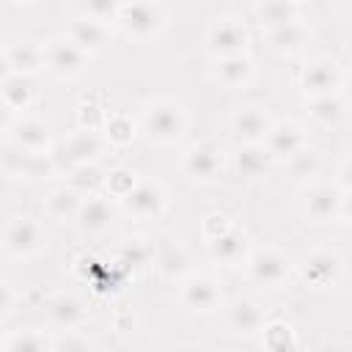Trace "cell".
<instances>
[{
    "label": "cell",
    "mask_w": 352,
    "mask_h": 352,
    "mask_svg": "<svg viewBox=\"0 0 352 352\" xmlns=\"http://www.w3.org/2000/svg\"><path fill=\"white\" fill-rule=\"evenodd\" d=\"M187 126H190V113L182 102H176L170 96H157L143 104L140 129L148 143L173 146L187 135Z\"/></svg>",
    "instance_id": "1"
},
{
    "label": "cell",
    "mask_w": 352,
    "mask_h": 352,
    "mask_svg": "<svg viewBox=\"0 0 352 352\" xmlns=\"http://www.w3.org/2000/svg\"><path fill=\"white\" fill-rule=\"evenodd\" d=\"M165 25H168V16L162 6L154 0H126L116 19V28L132 41L157 38L165 30Z\"/></svg>",
    "instance_id": "2"
},
{
    "label": "cell",
    "mask_w": 352,
    "mask_h": 352,
    "mask_svg": "<svg viewBox=\"0 0 352 352\" xmlns=\"http://www.w3.org/2000/svg\"><path fill=\"white\" fill-rule=\"evenodd\" d=\"M47 248V234L30 214H14L3 226V250L11 258H36Z\"/></svg>",
    "instance_id": "3"
},
{
    "label": "cell",
    "mask_w": 352,
    "mask_h": 352,
    "mask_svg": "<svg viewBox=\"0 0 352 352\" xmlns=\"http://www.w3.org/2000/svg\"><path fill=\"white\" fill-rule=\"evenodd\" d=\"M204 47L212 58H226V55H242L250 47V30L242 19L223 14L214 16L204 33Z\"/></svg>",
    "instance_id": "4"
},
{
    "label": "cell",
    "mask_w": 352,
    "mask_h": 352,
    "mask_svg": "<svg viewBox=\"0 0 352 352\" xmlns=\"http://www.w3.org/2000/svg\"><path fill=\"white\" fill-rule=\"evenodd\" d=\"M41 47H44V69L52 77H58V80H74V77H80L85 72V66H88V58H91L66 33L41 41Z\"/></svg>",
    "instance_id": "5"
},
{
    "label": "cell",
    "mask_w": 352,
    "mask_h": 352,
    "mask_svg": "<svg viewBox=\"0 0 352 352\" xmlns=\"http://www.w3.org/2000/svg\"><path fill=\"white\" fill-rule=\"evenodd\" d=\"M297 272L311 289H330L344 278V258L336 248H316L300 258Z\"/></svg>",
    "instance_id": "6"
},
{
    "label": "cell",
    "mask_w": 352,
    "mask_h": 352,
    "mask_svg": "<svg viewBox=\"0 0 352 352\" xmlns=\"http://www.w3.org/2000/svg\"><path fill=\"white\" fill-rule=\"evenodd\" d=\"M176 297L192 314H214L223 305V289H220V283L212 275H204V272L184 275L179 280Z\"/></svg>",
    "instance_id": "7"
},
{
    "label": "cell",
    "mask_w": 352,
    "mask_h": 352,
    "mask_svg": "<svg viewBox=\"0 0 352 352\" xmlns=\"http://www.w3.org/2000/svg\"><path fill=\"white\" fill-rule=\"evenodd\" d=\"M245 267H248V278L256 286L278 289L280 283H286V278L292 272V258L275 248H261V250H250Z\"/></svg>",
    "instance_id": "8"
},
{
    "label": "cell",
    "mask_w": 352,
    "mask_h": 352,
    "mask_svg": "<svg viewBox=\"0 0 352 352\" xmlns=\"http://www.w3.org/2000/svg\"><path fill=\"white\" fill-rule=\"evenodd\" d=\"M223 170V148L217 143H195L182 157V173L195 184H209Z\"/></svg>",
    "instance_id": "9"
},
{
    "label": "cell",
    "mask_w": 352,
    "mask_h": 352,
    "mask_svg": "<svg viewBox=\"0 0 352 352\" xmlns=\"http://www.w3.org/2000/svg\"><path fill=\"white\" fill-rule=\"evenodd\" d=\"M124 209L135 217V220H146V223H154L165 214L168 209V195L165 190L157 184V182H138L132 187V192L126 198H121Z\"/></svg>",
    "instance_id": "10"
},
{
    "label": "cell",
    "mask_w": 352,
    "mask_h": 352,
    "mask_svg": "<svg viewBox=\"0 0 352 352\" xmlns=\"http://www.w3.org/2000/svg\"><path fill=\"white\" fill-rule=\"evenodd\" d=\"M344 82L341 66L333 58H314L302 72H300V88L305 99L311 96H324V94H338Z\"/></svg>",
    "instance_id": "11"
},
{
    "label": "cell",
    "mask_w": 352,
    "mask_h": 352,
    "mask_svg": "<svg viewBox=\"0 0 352 352\" xmlns=\"http://www.w3.org/2000/svg\"><path fill=\"white\" fill-rule=\"evenodd\" d=\"M6 140L28 148V151H50L52 146V129L47 121L36 116H16L6 118Z\"/></svg>",
    "instance_id": "12"
},
{
    "label": "cell",
    "mask_w": 352,
    "mask_h": 352,
    "mask_svg": "<svg viewBox=\"0 0 352 352\" xmlns=\"http://www.w3.org/2000/svg\"><path fill=\"white\" fill-rule=\"evenodd\" d=\"M344 190L338 184H311L302 195V214L311 223H330L338 220Z\"/></svg>",
    "instance_id": "13"
},
{
    "label": "cell",
    "mask_w": 352,
    "mask_h": 352,
    "mask_svg": "<svg viewBox=\"0 0 352 352\" xmlns=\"http://www.w3.org/2000/svg\"><path fill=\"white\" fill-rule=\"evenodd\" d=\"M206 250H209V258L214 264H220V267H239L250 256V239H248V234L242 228L231 226L223 234L206 239Z\"/></svg>",
    "instance_id": "14"
},
{
    "label": "cell",
    "mask_w": 352,
    "mask_h": 352,
    "mask_svg": "<svg viewBox=\"0 0 352 352\" xmlns=\"http://www.w3.org/2000/svg\"><path fill=\"white\" fill-rule=\"evenodd\" d=\"M107 146H110V143L104 140L102 129L80 126V129H74V132L63 140V157H66L69 168L85 165V162H99Z\"/></svg>",
    "instance_id": "15"
},
{
    "label": "cell",
    "mask_w": 352,
    "mask_h": 352,
    "mask_svg": "<svg viewBox=\"0 0 352 352\" xmlns=\"http://www.w3.org/2000/svg\"><path fill=\"white\" fill-rule=\"evenodd\" d=\"M41 69H44V47L38 41H30V38L6 41V50H3V72L33 77Z\"/></svg>",
    "instance_id": "16"
},
{
    "label": "cell",
    "mask_w": 352,
    "mask_h": 352,
    "mask_svg": "<svg viewBox=\"0 0 352 352\" xmlns=\"http://www.w3.org/2000/svg\"><path fill=\"white\" fill-rule=\"evenodd\" d=\"M272 121L261 104H239L231 113V135L236 143H264Z\"/></svg>",
    "instance_id": "17"
},
{
    "label": "cell",
    "mask_w": 352,
    "mask_h": 352,
    "mask_svg": "<svg viewBox=\"0 0 352 352\" xmlns=\"http://www.w3.org/2000/svg\"><path fill=\"white\" fill-rule=\"evenodd\" d=\"M253 60L248 52L242 55H226V58H212V66H209V74L217 85L228 88V91H239V88H248L250 80H253Z\"/></svg>",
    "instance_id": "18"
},
{
    "label": "cell",
    "mask_w": 352,
    "mask_h": 352,
    "mask_svg": "<svg viewBox=\"0 0 352 352\" xmlns=\"http://www.w3.org/2000/svg\"><path fill=\"white\" fill-rule=\"evenodd\" d=\"M264 146L275 157V162H286L289 157H294L300 148L308 146V138H305L302 126L294 121H272V126L264 138Z\"/></svg>",
    "instance_id": "19"
},
{
    "label": "cell",
    "mask_w": 352,
    "mask_h": 352,
    "mask_svg": "<svg viewBox=\"0 0 352 352\" xmlns=\"http://www.w3.org/2000/svg\"><path fill=\"white\" fill-rule=\"evenodd\" d=\"M113 220H116V214H113L110 201L104 195L91 192V195L82 198V206H80V212L74 217V226H77V231L82 236H99V234L110 231Z\"/></svg>",
    "instance_id": "20"
},
{
    "label": "cell",
    "mask_w": 352,
    "mask_h": 352,
    "mask_svg": "<svg viewBox=\"0 0 352 352\" xmlns=\"http://www.w3.org/2000/svg\"><path fill=\"white\" fill-rule=\"evenodd\" d=\"M66 36H69L82 52H88V55L94 58V55H99V52L107 47V41H110V28H107L104 22L91 19V16L82 14V16H74V19L69 22Z\"/></svg>",
    "instance_id": "21"
},
{
    "label": "cell",
    "mask_w": 352,
    "mask_h": 352,
    "mask_svg": "<svg viewBox=\"0 0 352 352\" xmlns=\"http://www.w3.org/2000/svg\"><path fill=\"white\" fill-rule=\"evenodd\" d=\"M272 162L275 157L264 143H239V148L231 154V170L239 179H261L272 168Z\"/></svg>",
    "instance_id": "22"
},
{
    "label": "cell",
    "mask_w": 352,
    "mask_h": 352,
    "mask_svg": "<svg viewBox=\"0 0 352 352\" xmlns=\"http://www.w3.org/2000/svg\"><path fill=\"white\" fill-rule=\"evenodd\" d=\"M47 316L55 330H77L88 322V308L80 297L60 292L47 302Z\"/></svg>",
    "instance_id": "23"
},
{
    "label": "cell",
    "mask_w": 352,
    "mask_h": 352,
    "mask_svg": "<svg viewBox=\"0 0 352 352\" xmlns=\"http://www.w3.org/2000/svg\"><path fill=\"white\" fill-rule=\"evenodd\" d=\"M226 324L234 336H256L267 324V311L256 300H234L226 308Z\"/></svg>",
    "instance_id": "24"
},
{
    "label": "cell",
    "mask_w": 352,
    "mask_h": 352,
    "mask_svg": "<svg viewBox=\"0 0 352 352\" xmlns=\"http://www.w3.org/2000/svg\"><path fill=\"white\" fill-rule=\"evenodd\" d=\"M0 94H3V104L8 113H25L36 104V85L33 77L28 74H11L3 72V82H0Z\"/></svg>",
    "instance_id": "25"
},
{
    "label": "cell",
    "mask_w": 352,
    "mask_h": 352,
    "mask_svg": "<svg viewBox=\"0 0 352 352\" xmlns=\"http://www.w3.org/2000/svg\"><path fill=\"white\" fill-rule=\"evenodd\" d=\"M82 192H77L74 187H69V184H63V187H55V190H50V195L44 198V212L52 217V220H58V223H66V220H72L74 223V217H77V212H80V206H82Z\"/></svg>",
    "instance_id": "26"
},
{
    "label": "cell",
    "mask_w": 352,
    "mask_h": 352,
    "mask_svg": "<svg viewBox=\"0 0 352 352\" xmlns=\"http://www.w3.org/2000/svg\"><path fill=\"white\" fill-rule=\"evenodd\" d=\"M305 36H308V33H305V28L300 25V19L264 30V41H267V47H270L272 52H280V55H292V52H297V50L305 44Z\"/></svg>",
    "instance_id": "27"
},
{
    "label": "cell",
    "mask_w": 352,
    "mask_h": 352,
    "mask_svg": "<svg viewBox=\"0 0 352 352\" xmlns=\"http://www.w3.org/2000/svg\"><path fill=\"white\" fill-rule=\"evenodd\" d=\"M3 352H52V336H47L44 330L36 327H25V330H11L3 344Z\"/></svg>",
    "instance_id": "28"
},
{
    "label": "cell",
    "mask_w": 352,
    "mask_h": 352,
    "mask_svg": "<svg viewBox=\"0 0 352 352\" xmlns=\"http://www.w3.org/2000/svg\"><path fill=\"white\" fill-rule=\"evenodd\" d=\"M308 116L319 126H336L344 118V102L338 94H324V96H311L305 102Z\"/></svg>",
    "instance_id": "29"
},
{
    "label": "cell",
    "mask_w": 352,
    "mask_h": 352,
    "mask_svg": "<svg viewBox=\"0 0 352 352\" xmlns=\"http://www.w3.org/2000/svg\"><path fill=\"white\" fill-rule=\"evenodd\" d=\"M297 6L294 0H261L258 8H256V19L264 30L270 28H278V25H286V22H294L300 19L297 16Z\"/></svg>",
    "instance_id": "30"
},
{
    "label": "cell",
    "mask_w": 352,
    "mask_h": 352,
    "mask_svg": "<svg viewBox=\"0 0 352 352\" xmlns=\"http://www.w3.org/2000/svg\"><path fill=\"white\" fill-rule=\"evenodd\" d=\"M261 346H267L272 352H289V349H297L300 341H297V336H294L289 322L267 319V324L261 327Z\"/></svg>",
    "instance_id": "31"
},
{
    "label": "cell",
    "mask_w": 352,
    "mask_h": 352,
    "mask_svg": "<svg viewBox=\"0 0 352 352\" xmlns=\"http://www.w3.org/2000/svg\"><path fill=\"white\" fill-rule=\"evenodd\" d=\"M102 135H104V140H107L110 146L124 148V146H129V143L135 140V135H138L135 118L126 116V113H107V121H104V126H102Z\"/></svg>",
    "instance_id": "32"
},
{
    "label": "cell",
    "mask_w": 352,
    "mask_h": 352,
    "mask_svg": "<svg viewBox=\"0 0 352 352\" xmlns=\"http://www.w3.org/2000/svg\"><path fill=\"white\" fill-rule=\"evenodd\" d=\"M104 179H107V173L99 168V162H85V165L69 168V182L66 184L74 187L82 195H91L104 184Z\"/></svg>",
    "instance_id": "33"
},
{
    "label": "cell",
    "mask_w": 352,
    "mask_h": 352,
    "mask_svg": "<svg viewBox=\"0 0 352 352\" xmlns=\"http://www.w3.org/2000/svg\"><path fill=\"white\" fill-rule=\"evenodd\" d=\"M151 258H154V248L148 242H143V239L126 242L121 248V253H118V264H121L124 272H140V270H146L151 264Z\"/></svg>",
    "instance_id": "34"
},
{
    "label": "cell",
    "mask_w": 352,
    "mask_h": 352,
    "mask_svg": "<svg viewBox=\"0 0 352 352\" xmlns=\"http://www.w3.org/2000/svg\"><path fill=\"white\" fill-rule=\"evenodd\" d=\"M30 154L28 148L6 140L3 143V154H0V162H3V173L8 179H25V170H28V162H30Z\"/></svg>",
    "instance_id": "35"
},
{
    "label": "cell",
    "mask_w": 352,
    "mask_h": 352,
    "mask_svg": "<svg viewBox=\"0 0 352 352\" xmlns=\"http://www.w3.org/2000/svg\"><path fill=\"white\" fill-rule=\"evenodd\" d=\"M157 264H160L162 275H168V278H179V280H182L184 275H190V258H187V253H184L179 245H168V248L160 253Z\"/></svg>",
    "instance_id": "36"
},
{
    "label": "cell",
    "mask_w": 352,
    "mask_h": 352,
    "mask_svg": "<svg viewBox=\"0 0 352 352\" xmlns=\"http://www.w3.org/2000/svg\"><path fill=\"white\" fill-rule=\"evenodd\" d=\"M124 3H126V0H80V11H82L85 16H91V19L104 22V25H110V22L116 25V19H118Z\"/></svg>",
    "instance_id": "37"
},
{
    "label": "cell",
    "mask_w": 352,
    "mask_h": 352,
    "mask_svg": "<svg viewBox=\"0 0 352 352\" xmlns=\"http://www.w3.org/2000/svg\"><path fill=\"white\" fill-rule=\"evenodd\" d=\"M286 168H289V176L297 179V182L311 179V176L319 170V154H316L314 148L305 146V148H300L294 157L286 160Z\"/></svg>",
    "instance_id": "38"
},
{
    "label": "cell",
    "mask_w": 352,
    "mask_h": 352,
    "mask_svg": "<svg viewBox=\"0 0 352 352\" xmlns=\"http://www.w3.org/2000/svg\"><path fill=\"white\" fill-rule=\"evenodd\" d=\"M91 346H94V341L82 333V327H77V330H55V336H52V352H85Z\"/></svg>",
    "instance_id": "39"
},
{
    "label": "cell",
    "mask_w": 352,
    "mask_h": 352,
    "mask_svg": "<svg viewBox=\"0 0 352 352\" xmlns=\"http://www.w3.org/2000/svg\"><path fill=\"white\" fill-rule=\"evenodd\" d=\"M55 176V160L50 151H33L30 154V162H28V170H25V179L28 182H44V179H52Z\"/></svg>",
    "instance_id": "40"
},
{
    "label": "cell",
    "mask_w": 352,
    "mask_h": 352,
    "mask_svg": "<svg viewBox=\"0 0 352 352\" xmlns=\"http://www.w3.org/2000/svg\"><path fill=\"white\" fill-rule=\"evenodd\" d=\"M140 179H135V173L132 170H126V168H116V170H110L107 173V179H104V187H107V192L113 195V198H126L129 192H132V187L138 184Z\"/></svg>",
    "instance_id": "41"
},
{
    "label": "cell",
    "mask_w": 352,
    "mask_h": 352,
    "mask_svg": "<svg viewBox=\"0 0 352 352\" xmlns=\"http://www.w3.org/2000/svg\"><path fill=\"white\" fill-rule=\"evenodd\" d=\"M77 121L80 126H88V129H102L104 121H107V110H102L96 102H80L77 104Z\"/></svg>",
    "instance_id": "42"
},
{
    "label": "cell",
    "mask_w": 352,
    "mask_h": 352,
    "mask_svg": "<svg viewBox=\"0 0 352 352\" xmlns=\"http://www.w3.org/2000/svg\"><path fill=\"white\" fill-rule=\"evenodd\" d=\"M231 226H234V220H231L228 214H223V212H209V214L201 220V234H204V239H212V236L223 234V231L231 228Z\"/></svg>",
    "instance_id": "43"
},
{
    "label": "cell",
    "mask_w": 352,
    "mask_h": 352,
    "mask_svg": "<svg viewBox=\"0 0 352 352\" xmlns=\"http://www.w3.org/2000/svg\"><path fill=\"white\" fill-rule=\"evenodd\" d=\"M19 292L11 280H0V322H6L14 311H16V302H19Z\"/></svg>",
    "instance_id": "44"
},
{
    "label": "cell",
    "mask_w": 352,
    "mask_h": 352,
    "mask_svg": "<svg viewBox=\"0 0 352 352\" xmlns=\"http://www.w3.org/2000/svg\"><path fill=\"white\" fill-rule=\"evenodd\" d=\"M336 184L344 190V192H352V157H346L338 170H336Z\"/></svg>",
    "instance_id": "45"
},
{
    "label": "cell",
    "mask_w": 352,
    "mask_h": 352,
    "mask_svg": "<svg viewBox=\"0 0 352 352\" xmlns=\"http://www.w3.org/2000/svg\"><path fill=\"white\" fill-rule=\"evenodd\" d=\"M338 220H341V223H346V226H352V192H344V198H341V212H338Z\"/></svg>",
    "instance_id": "46"
},
{
    "label": "cell",
    "mask_w": 352,
    "mask_h": 352,
    "mask_svg": "<svg viewBox=\"0 0 352 352\" xmlns=\"http://www.w3.org/2000/svg\"><path fill=\"white\" fill-rule=\"evenodd\" d=\"M16 6H33V3H38V0H14Z\"/></svg>",
    "instance_id": "47"
},
{
    "label": "cell",
    "mask_w": 352,
    "mask_h": 352,
    "mask_svg": "<svg viewBox=\"0 0 352 352\" xmlns=\"http://www.w3.org/2000/svg\"><path fill=\"white\" fill-rule=\"evenodd\" d=\"M294 3H305V0H294Z\"/></svg>",
    "instance_id": "48"
}]
</instances>
